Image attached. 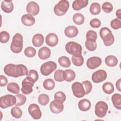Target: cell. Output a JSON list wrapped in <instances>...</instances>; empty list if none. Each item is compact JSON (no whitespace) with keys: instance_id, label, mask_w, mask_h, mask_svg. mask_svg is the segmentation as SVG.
Here are the masks:
<instances>
[{"instance_id":"cell-7","label":"cell","mask_w":121,"mask_h":121,"mask_svg":"<svg viewBox=\"0 0 121 121\" xmlns=\"http://www.w3.org/2000/svg\"><path fill=\"white\" fill-rule=\"evenodd\" d=\"M56 63L52 61H49L43 63L40 67L41 74L45 76L50 75L57 68Z\"/></svg>"},{"instance_id":"cell-41","label":"cell","mask_w":121,"mask_h":121,"mask_svg":"<svg viewBox=\"0 0 121 121\" xmlns=\"http://www.w3.org/2000/svg\"><path fill=\"white\" fill-rule=\"evenodd\" d=\"M10 38L9 33L5 31H1L0 33V42L1 43H7Z\"/></svg>"},{"instance_id":"cell-50","label":"cell","mask_w":121,"mask_h":121,"mask_svg":"<svg viewBox=\"0 0 121 121\" xmlns=\"http://www.w3.org/2000/svg\"><path fill=\"white\" fill-rule=\"evenodd\" d=\"M121 9H119L116 12V16L117 17V18H118L120 20H121Z\"/></svg>"},{"instance_id":"cell-20","label":"cell","mask_w":121,"mask_h":121,"mask_svg":"<svg viewBox=\"0 0 121 121\" xmlns=\"http://www.w3.org/2000/svg\"><path fill=\"white\" fill-rule=\"evenodd\" d=\"M1 9L5 13H9L14 9V5L11 0H3L1 3Z\"/></svg>"},{"instance_id":"cell-16","label":"cell","mask_w":121,"mask_h":121,"mask_svg":"<svg viewBox=\"0 0 121 121\" xmlns=\"http://www.w3.org/2000/svg\"><path fill=\"white\" fill-rule=\"evenodd\" d=\"M58 36L54 33H50L45 37L46 43L50 47L55 46L58 43Z\"/></svg>"},{"instance_id":"cell-43","label":"cell","mask_w":121,"mask_h":121,"mask_svg":"<svg viewBox=\"0 0 121 121\" xmlns=\"http://www.w3.org/2000/svg\"><path fill=\"white\" fill-rule=\"evenodd\" d=\"M54 99L60 101L62 103H64L66 100V95L62 91H58L54 94Z\"/></svg>"},{"instance_id":"cell-8","label":"cell","mask_w":121,"mask_h":121,"mask_svg":"<svg viewBox=\"0 0 121 121\" xmlns=\"http://www.w3.org/2000/svg\"><path fill=\"white\" fill-rule=\"evenodd\" d=\"M108 110L107 104L104 101H100L98 102L95 105V112L98 118H102L106 115Z\"/></svg>"},{"instance_id":"cell-15","label":"cell","mask_w":121,"mask_h":121,"mask_svg":"<svg viewBox=\"0 0 121 121\" xmlns=\"http://www.w3.org/2000/svg\"><path fill=\"white\" fill-rule=\"evenodd\" d=\"M26 12L32 16H36L39 12L40 8L38 4L34 1L29 2L26 5Z\"/></svg>"},{"instance_id":"cell-45","label":"cell","mask_w":121,"mask_h":121,"mask_svg":"<svg viewBox=\"0 0 121 121\" xmlns=\"http://www.w3.org/2000/svg\"><path fill=\"white\" fill-rule=\"evenodd\" d=\"M102 9L103 11L107 13H110L113 9L112 5L109 2H105L102 5Z\"/></svg>"},{"instance_id":"cell-14","label":"cell","mask_w":121,"mask_h":121,"mask_svg":"<svg viewBox=\"0 0 121 121\" xmlns=\"http://www.w3.org/2000/svg\"><path fill=\"white\" fill-rule=\"evenodd\" d=\"M101 59L97 56L90 57L86 61V66L87 68L91 69H94L98 68L101 65Z\"/></svg>"},{"instance_id":"cell-39","label":"cell","mask_w":121,"mask_h":121,"mask_svg":"<svg viewBox=\"0 0 121 121\" xmlns=\"http://www.w3.org/2000/svg\"><path fill=\"white\" fill-rule=\"evenodd\" d=\"M16 97V103L15 104L16 106H21L24 104L26 101V97L25 95L21 94H17L15 95Z\"/></svg>"},{"instance_id":"cell-9","label":"cell","mask_w":121,"mask_h":121,"mask_svg":"<svg viewBox=\"0 0 121 121\" xmlns=\"http://www.w3.org/2000/svg\"><path fill=\"white\" fill-rule=\"evenodd\" d=\"M71 89L74 95L77 98L83 97L86 95L83 86L80 82H74L72 85Z\"/></svg>"},{"instance_id":"cell-10","label":"cell","mask_w":121,"mask_h":121,"mask_svg":"<svg viewBox=\"0 0 121 121\" xmlns=\"http://www.w3.org/2000/svg\"><path fill=\"white\" fill-rule=\"evenodd\" d=\"M28 111L31 116L35 120H39L42 117V112L39 106L35 104H31L28 108Z\"/></svg>"},{"instance_id":"cell-49","label":"cell","mask_w":121,"mask_h":121,"mask_svg":"<svg viewBox=\"0 0 121 121\" xmlns=\"http://www.w3.org/2000/svg\"><path fill=\"white\" fill-rule=\"evenodd\" d=\"M121 78H120L116 82V86L117 90L121 92Z\"/></svg>"},{"instance_id":"cell-13","label":"cell","mask_w":121,"mask_h":121,"mask_svg":"<svg viewBox=\"0 0 121 121\" xmlns=\"http://www.w3.org/2000/svg\"><path fill=\"white\" fill-rule=\"evenodd\" d=\"M64 109L63 103L54 99L50 104V109L54 114H58L62 112Z\"/></svg>"},{"instance_id":"cell-42","label":"cell","mask_w":121,"mask_h":121,"mask_svg":"<svg viewBox=\"0 0 121 121\" xmlns=\"http://www.w3.org/2000/svg\"><path fill=\"white\" fill-rule=\"evenodd\" d=\"M82 84L83 86L86 95L89 94L91 92L93 87L92 85L91 82L88 80H85L83 81L82 82Z\"/></svg>"},{"instance_id":"cell-3","label":"cell","mask_w":121,"mask_h":121,"mask_svg":"<svg viewBox=\"0 0 121 121\" xmlns=\"http://www.w3.org/2000/svg\"><path fill=\"white\" fill-rule=\"evenodd\" d=\"M99 34L106 46H110L114 43V37L109 28L106 27L102 28L100 30Z\"/></svg>"},{"instance_id":"cell-4","label":"cell","mask_w":121,"mask_h":121,"mask_svg":"<svg viewBox=\"0 0 121 121\" xmlns=\"http://www.w3.org/2000/svg\"><path fill=\"white\" fill-rule=\"evenodd\" d=\"M65 50L69 54L76 55L82 54V48L80 44L73 41H71L66 43Z\"/></svg>"},{"instance_id":"cell-32","label":"cell","mask_w":121,"mask_h":121,"mask_svg":"<svg viewBox=\"0 0 121 121\" xmlns=\"http://www.w3.org/2000/svg\"><path fill=\"white\" fill-rule=\"evenodd\" d=\"M74 23L78 25H80L84 23L85 21V17L83 14L80 13L75 14L72 17Z\"/></svg>"},{"instance_id":"cell-25","label":"cell","mask_w":121,"mask_h":121,"mask_svg":"<svg viewBox=\"0 0 121 121\" xmlns=\"http://www.w3.org/2000/svg\"><path fill=\"white\" fill-rule=\"evenodd\" d=\"M118 62L117 58L113 55H109L105 59V63L109 67H113L116 66Z\"/></svg>"},{"instance_id":"cell-31","label":"cell","mask_w":121,"mask_h":121,"mask_svg":"<svg viewBox=\"0 0 121 121\" xmlns=\"http://www.w3.org/2000/svg\"><path fill=\"white\" fill-rule=\"evenodd\" d=\"M58 62L60 66L64 68H69L71 65L69 59L66 56H61L58 59Z\"/></svg>"},{"instance_id":"cell-22","label":"cell","mask_w":121,"mask_h":121,"mask_svg":"<svg viewBox=\"0 0 121 121\" xmlns=\"http://www.w3.org/2000/svg\"><path fill=\"white\" fill-rule=\"evenodd\" d=\"M91 106L90 101L86 99H83L80 100L78 103V107L81 111L86 112L88 111Z\"/></svg>"},{"instance_id":"cell-44","label":"cell","mask_w":121,"mask_h":121,"mask_svg":"<svg viewBox=\"0 0 121 121\" xmlns=\"http://www.w3.org/2000/svg\"><path fill=\"white\" fill-rule=\"evenodd\" d=\"M110 25L112 29L117 30L121 27V21L118 18H116L111 21Z\"/></svg>"},{"instance_id":"cell-18","label":"cell","mask_w":121,"mask_h":121,"mask_svg":"<svg viewBox=\"0 0 121 121\" xmlns=\"http://www.w3.org/2000/svg\"><path fill=\"white\" fill-rule=\"evenodd\" d=\"M51 54L50 49L46 46H43L38 51V57L43 60L48 59L50 58Z\"/></svg>"},{"instance_id":"cell-21","label":"cell","mask_w":121,"mask_h":121,"mask_svg":"<svg viewBox=\"0 0 121 121\" xmlns=\"http://www.w3.org/2000/svg\"><path fill=\"white\" fill-rule=\"evenodd\" d=\"M88 3V0H75L72 4V7L75 10H79L86 7Z\"/></svg>"},{"instance_id":"cell-47","label":"cell","mask_w":121,"mask_h":121,"mask_svg":"<svg viewBox=\"0 0 121 121\" xmlns=\"http://www.w3.org/2000/svg\"><path fill=\"white\" fill-rule=\"evenodd\" d=\"M101 25V21L97 18L92 19L90 21V25L93 28L99 27Z\"/></svg>"},{"instance_id":"cell-46","label":"cell","mask_w":121,"mask_h":121,"mask_svg":"<svg viewBox=\"0 0 121 121\" xmlns=\"http://www.w3.org/2000/svg\"><path fill=\"white\" fill-rule=\"evenodd\" d=\"M97 37V33L96 32L93 30H89L86 34V40H93L96 41Z\"/></svg>"},{"instance_id":"cell-29","label":"cell","mask_w":121,"mask_h":121,"mask_svg":"<svg viewBox=\"0 0 121 121\" xmlns=\"http://www.w3.org/2000/svg\"><path fill=\"white\" fill-rule=\"evenodd\" d=\"M26 78H27L28 79L33 82L34 83H35L38 80L39 78L38 72L35 69H30L28 71Z\"/></svg>"},{"instance_id":"cell-38","label":"cell","mask_w":121,"mask_h":121,"mask_svg":"<svg viewBox=\"0 0 121 121\" xmlns=\"http://www.w3.org/2000/svg\"><path fill=\"white\" fill-rule=\"evenodd\" d=\"M66 78L65 81L67 82H71L73 81L76 77V74L74 70L71 69H67L65 70Z\"/></svg>"},{"instance_id":"cell-12","label":"cell","mask_w":121,"mask_h":121,"mask_svg":"<svg viewBox=\"0 0 121 121\" xmlns=\"http://www.w3.org/2000/svg\"><path fill=\"white\" fill-rule=\"evenodd\" d=\"M35 83L28 79L27 78H25L22 82V92L25 95H29L33 91V86Z\"/></svg>"},{"instance_id":"cell-34","label":"cell","mask_w":121,"mask_h":121,"mask_svg":"<svg viewBox=\"0 0 121 121\" xmlns=\"http://www.w3.org/2000/svg\"><path fill=\"white\" fill-rule=\"evenodd\" d=\"M55 82L52 78H47L45 79L43 83V86L44 89L47 90H52L55 87Z\"/></svg>"},{"instance_id":"cell-23","label":"cell","mask_w":121,"mask_h":121,"mask_svg":"<svg viewBox=\"0 0 121 121\" xmlns=\"http://www.w3.org/2000/svg\"><path fill=\"white\" fill-rule=\"evenodd\" d=\"M44 41L43 36L41 34H36L32 38L33 44L37 47H40L43 45Z\"/></svg>"},{"instance_id":"cell-6","label":"cell","mask_w":121,"mask_h":121,"mask_svg":"<svg viewBox=\"0 0 121 121\" xmlns=\"http://www.w3.org/2000/svg\"><path fill=\"white\" fill-rule=\"evenodd\" d=\"M16 97L11 95H6L0 98V107L2 109H6L8 107L15 105L16 103Z\"/></svg>"},{"instance_id":"cell-35","label":"cell","mask_w":121,"mask_h":121,"mask_svg":"<svg viewBox=\"0 0 121 121\" xmlns=\"http://www.w3.org/2000/svg\"><path fill=\"white\" fill-rule=\"evenodd\" d=\"M85 44L86 48L91 52L95 51L97 48V44L95 40H86L85 41Z\"/></svg>"},{"instance_id":"cell-37","label":"cell","mask_w":121,"mask_h":121,"mask_svg":"<svg viewBox=\"0 0 121 121\" xmlns=\"http://www.w3.org/2000/svg\"><path fill=\"white\" fill-rule=\"evenodd\" d=\"M10 112L12 116L16 119L20 118L22 115V111L21 109L17 106L13 107L11 109Z\"/></svg>"},{"instance_id":"cell-5","label":"cell","mask_w":121,"mask_h":121,"mask_svg":"<svg viewBox=\"0 0 121 121\" xmlns=\"http://www.w3.org/2000/svg\"><path fill=\"white\" fill-rule=\"evenodd\" d=\"M69 7V4L67 0H61L56 4L54 7V13L58 16L64 15L68 11Z\"/></svg>"},{"instance_id":"cell-27","label":"cell","mask_w":121,"mask_h":121,"mask_svg":"<svg viewBox=\"0 0 121 121\" xmlns=\"http://www.w3.org/2000/svg\"><path fill=\"white\" fill-rule=\"evenodd\" d=\"M101 10L100 5L97 2H94L90 6V12L93 15H98L101 12Z\"/></svg>"},{"instance_id":"cell-26","label":"cell","mask_w":121,"mask_h":121,"mask_svg":"<svg viewBox=\"0 0 121 121\" xmlns=\"http://www.w3.org/2000/svg\"><path fill=\"white\" fill-rule=\"evenodd\" d=\"M66 75L65 71L62 69H57L54 73V78L55 81L62 82L65 80Z\"/></svg>"},{"instance_id":"cell-30","label":"cell","mask_w":121,"mask_h":121,"mask_svg":"<svg viewBox=\"0 0 121 121\" xmlns=\"http://www.w3.org/2000/svg\"><path fill=\"white\" fill-rule=\"evenodd\" d=\"M7 88L8 91L15 94H18L20 91V88L18 85L15 82L9 83Z\"/></svg>"},{"instance_id":"cell-1","label":"cell","mask_w":121,"mask_h":121,"mask_svg":"<svg viewBox=\"0 0 121 121\" xmlns=\"http://www.w3.org/2000/svg\"><path fill=\"white\" fill-rule=\"evenodd\" d=\"M4 72L5 74L9 77L18 78L26 75L28 70L26 67L23 64H9L4 68Z\"/></svg>"},{"instance_id":"cell-24","label":"cell","mask_w":121,"mask_h":121,"mask_svg":"<svg viewBox=\"0 0 121 121\" xmlns=\"http://www.w3.org/2000/svg\"><path fill=\"white\" fill-rule=\"evenodd\" d=\"M112 101L113 106L117 109H121V95L120 94H114L112 96Z\"/></svg>"},{"instance_id":"cell-2","label":"cell","mask_w":121,"mask_h":121,"mask_svg":"<svg viewBox=\"0 0 121 121\" xmlns=\"http://www.w3.org/2000/svg\"><path fill=\"white\" fill-rule=\"evenodd\" d=\"M23 36L20 33H16L13 37L10 45L11 51L15 53H20L23 49Z\"/></svg>"},{"instance_id":"cell-19","label":"cell","mask_w":121,"mask_h":121,"mask_svg":"<svg viewBox=\"0 0 121 121\" xmlns=\"http://www.w3.org/2000/svg\"><path fill=\"white\" fill-rule=\"evenodd\" d=\"M35 18L30 14H25L21 17V22L26 26H32L35 23Z\"/></svg>"},{"instance_id":"cell-40","label":"cell","mask_w":121,"mask_h":121,"mask_svg":"<svg viewBox=\"0 0 121 121\" xmlns=\"http://www.w3.org/2000/svg\"><path fill=\"white\" fill-rule=\"evenodd\" d=\"M36 53V50L31 46L27 47L24 51L25 55L28 58L34 57Z\"/></svg>"},{"instance_id":"cell-28","label":"cell","mask_w":121,"mask_h":121,"mask_svg":"<svg viewBox=\"0 0 121 121\" xmlns=\"http://www.w3.org/2000/svg\"><path fill=\"white\" fill-rule=\"evenodd\" d=\"M71 60L73 64L76 66H81L84 63V58L81 54L72 55Z\"/></svg>"},{"instance_id":"cell-48","label":"cell","mask_w":121,"mask_h":121,"mask_svg":"<svg viewBox=\"0 0 121 121\" xmlns=\"http://www.w3.org/2000/svg\"><path fill=\"white\" fill-rule=\"evenodd\" d=\"M8 84V79L7 78L1 75H0V86H5Z\"/></svg>"},{"instance_id":"cell-11","label":"cell","mask_w":121,"mask_h":121,"mask_svg":"<svg viewBox=\"0 0 121 121\" xmlns=\"http://www.w3.org/2000/svg\"><path fill=\"white\" fill-rule=\"evenodd\" d=\"M107 73L103 69H99L94 72L92 75V80L95 83H99L104 81L107 78Z\"/></svg>"},{"instance_id":"cell-33","label":"cell","mask_w":121,"mask_h":121,"mask_svg":"<svg viewBox=\"0 0 121 121\" xmlns=\"http://www.w3.org/2000/svg\"><path fill=\"white\" fill-rule=\"evenodd\" d=\"M103 90L107 94H111L114 91V87L113 84L109 82L104 83L102 86Z\"/></svg>"},{"instance_id":"cell-17","label":"cell","mask_w":121,"mask_h":121,"mask_svg":"<svg viewBox=\"0 0 121 121\" xmlns=\"http://www.w3.org/2000/svg\"><path fill=\"white\" fill-rule=\"evenodd\" d=\"M78 33V29L74 26H69L66 27L64 30L65 35L68 38L76 37Z\"/></svg>"},{"instance_id":"cell-36","label":"cell","mask_w":121,"mask_h":121,"mask_svg":"<svg viewBox=\"0 0 121 121\" xmlns=\"http://www.w3.org/2000/svg\"><path fill=\"white\" fill-rule=\"evenodd\" d=\"M50 101L49 96L45 94H42L40 95L38 97V103L43 106L47 105Z\"/></svg>"}]
</instances>
